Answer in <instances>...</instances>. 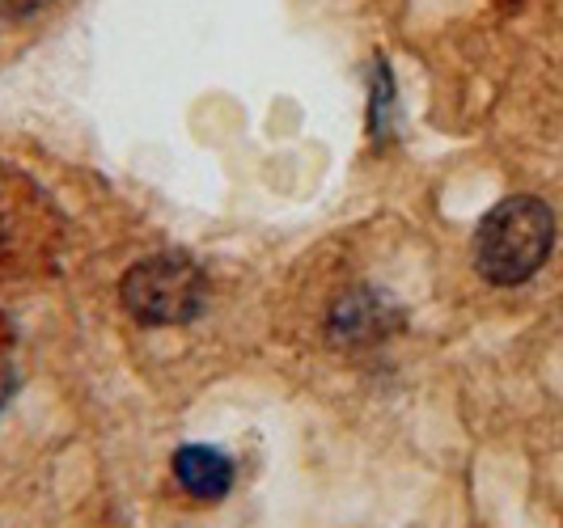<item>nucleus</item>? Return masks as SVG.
<instances>
[{
	"label": "nucleus",
	"instance_id": "f257e3e1",
	"mask_svg": "<svg viewBox=\"0 0 563 528\" xmlns=\"http://www.w3.org/2000/svg\"><path fill=\"white\" fill-rule=\"evenodd\" d=\"M551 246H555V212L534 195H512L483 216L475 258L483 279L512 288L542 271Z\"/></svg>",
	"mask_w": 563,
	"mask_h": 528
},
{
	"label": "nucleus",
	"instance_id": "f03ea898",
	"mask_svg": "<svg viewBox=\"0 0 563 528\" xmlns=\"http://www.w3.org/2000/svg\"><path fill=\"white\" fill-rule=\"evenodd\" d=\"M119 301L144 326H187L208 305V279L183 254H153L123 276Z\"/></svg>",
	"mask_w": 563,
	"mask_h": 528
},
{
	"label": "nucleus",
	"instance_id": "7ed1b4c3",
	"mask_svg": "<svg viewBox=\"0 0 563 528\" xmlns=\"http://www.w3.org/2000/svg\"><path fill=\"white\" fill-rule=\"evenodd\" d=\"M402 322V313L395 308V301L356 288L347 292L335 308H331V334H339L343 342H373V338H386Z\"/></svg>",
	"mask_w": 563,
	"mask_h": 528
},
{
	"label": "nucleus",
	"instance_id": "20e7f679",
	"mask_svg": "<svg viewBox=\"0 0 563 528\" xmlns=\"http://www.w3.org/2000/svg\"><path fill=\"white\" fill-rule=\"evenodd\" d=\"M174 478L191 499L217 503L225 499L233 486V461L212 445H187L174 457Z\"/></svg>",
	"mask_w": 563,
	"mask_h": 528
},
{
	"label": "nucleus",
	"instance_id": "39448f33",
	"mask_svg": "<svg viewBox=\"0 0 563 528\" xmlns=\"http://www.w3.org/2000/svg\"><path fill=\"white\" fill-rule=\"evenodd\" d=\"M395 106V77L386 68V59H373V93H368V123H373V136L386 139V119Z\"/></svg>",
	"mask_w": 563,
	"mask_h": 528
},
{
	"label": "nucleus",
	"instance_id": "423d86ee",
	"mask_svg": "<svg viewBox=\"0 0 563 528\" xmlns=\"http://www.w3.org/2000/svg\"><path fill=\"white\" fill-rule=\"evenodd\" d=\"M18 390V372H13V360H9V351L0 347V411H4V402L13 397Z\"/></svg>",
	"mask_w": 563,
	"mask_h": 528
},
{
	"label": "nucleus",
	"instance_id": "0eeeda50",
	"mask_svg": "<svg viewBox=\"0 0 563 528\" xmlns=\"http://www.w3.org/2000/svg\"><path fill=\"white\" fill-rule=\"evenodd\" d=\"M47 0H0V13L4 18H26V13H34V9H43Z\"/></svg>",
	"mask_w": 563,
	"mask_h": 528
}]
</instances>
